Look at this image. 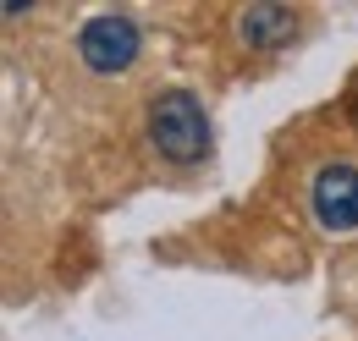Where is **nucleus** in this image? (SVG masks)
Instances as JSON below:
<instances>
[{"instance_id": "obj_1", "label": "nucleus", "mask_w": 358, "mask_h": 341, "mask_svg": "<svg viewBox=\"0 0 358 341\" xmlns=\"http://www.w3.org/2000/svg\"><path fill=\"white\" fill-rule=\"evenodd\" d=\"M287 198L314 237H358V149L342 138L303 143L287 170Z\"/></svg>"}, {"instance_id": "obj_2", "label": "nucleus", "mask_w": 358, "mask_h": 341, "mask_svg": "<svg viewBox=\"0 0 358 341\" xmlns=\"http://www.w3.org/2000/svg\"><path fill=\"white\" fill-rule=\"evenodd\" d=\"M133 143L149 160V170L182 176V170H199L215 154V127H210V110L193 88L166 83L143 94V105L133 116Z\"/></svg>"}, {"instance_id": "obj_3", "label": "nucleus", "mask_w": 358, "mask_h": 341, "mask_svg": "<svg viewBox=\"0 0 358 341\" xmlns=\"http://www.w3.org/2000/svg\"><path fill=\"white\" fill-rule=\"evenodd\" d=\"M143 61V28L122 11H94L72 28V66L89 83H122Z\"/></svg>"}, {"instance_id": "obj_4", "label": "nucleus", "mask_w": 358, "mask_h": 341, "mask_svg": "<svg viewBox=\"0 0 358 341\" xmlns=\"http://www.w3.org/2000/svg\"><path fill=\"white\" fill-rule=\"evenodd\" d=\"M309 34V11L298 6H270V0H254V6H237L226 11V39L237 44L243 55H281Z\"/></svg>"}]
</instances>
